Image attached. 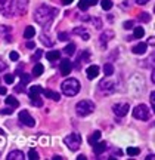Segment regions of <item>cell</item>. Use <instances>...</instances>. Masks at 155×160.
<instances>
[{
  "mask_svg": "<svg viewBox=\"0 0 155 160\" xmlns=\"http://www.w3.org/2000/svg\"><path fill=\"white\" fill-rule=\"evenodd\" d=\"M58 13L56 8H52L49 5H41L40 8H37L34 12V19L41 25H47L50 24Z\"/></svg>",
  "mask_w": 155,
  "mask_h": 160,
  "instance_id": "cell-1",
  "label": "cell"
},
{
  "mask_svg": "<svg viewBox=\"0 0 155 160\" xmlns=\"http://www.w3.org/2000/svg\"><path fill=\"white\" fill-rule=\"evenodd\" d=\"M28 5V0H6L3 8L6 17H15V15H22Z\"/></svg>",
  "mask_w": 155,
  "mask_h": 160,
  "instance_id": "cell-2",
  "label": "cell"
},
{
  "mask_svg": "<svg viewBox=\"0 0 155 160\" xmlns=\"http://www.w3.org/2000/svg\"><path fill=\"white\" fill-rule=\"evenodd\" d=\"M61 89H62L63 95H67V97H75L80 92V82L77 79H67L62 82Z\"/></svg>",
  "mask_w": 155,
  "mask_h": 160,
  "instance_id": "cell-3",
  "label": "cell"
},
{
  "mask_svg": "<svg viewBox=\"0 0 155 160\" xmlns=\"http://www.w3.org/2000/svg\"><path fill=\"white\" fill-rule=\"evenodd\" d=\"M95 111V104L90 101V99H83L75 105V113L81 117H86V116H90Z\"/></svg>",
  "mask_w": 155,
  "mask_h": 160,
  "instance_id": "cell-4",
  "label": "cell"
},
{
  "mask_svg": "<svg viewBox=\"0 0 155 160\" xmlns=\"http://www.w3.org/2000/svg\"><path fill=\"white\" fill-rule=\"evenodd\" d=\"M63 142H65V145H67L71 151H77L81 145L80 133H75V132L74 133H69V135H67V137L63 138Z\"/></svg>",
  "mask_w": 155,
  "mask_h": 160,
  "instance_id": "cell-5",
  "label": "cell"
},
{
  "mask_svg": "<svg viewBox=\"0 0 155 160\" xmlns=\"http://www.w3.org/2000/svg\"><path fill=\"white\" fill-rule=\"evenodd\" d=\"M133 117L138 120H148L151 117V113L149 110H148V107L145 105V104H140V105H138V107H134L133 108Z\"/></svg>",
  "mask_w": 155,
  "mask_h": 160,
  "instance_id": "cell-6",
  "label": "cell"
},
{
  "mask_svg": "<svg viewBox=\"0 0 155 160\" xmlns=\"http://www.w3.org/2000/svg\"><path fill=\"white\" fill-rule=\"evenodd\" d=\"M115 89V83L112 82V80L108 79H103L101 80V83H99V91L102 92V93H105V95H108V93H112Z\"/></svg>",
  "mask_w": 155,
  "mask_h": 160,
  "instance_id": "cell-7",
  "label": "cell"
},
{
  "mask_svg": "<svg viewBox=\"0 0 155 160\" xmlns=\"http://www.w3.org/2000/svg\"><path fill=\"white\" fill-rule=\"evenodd\" d=\"M129 110H130V105H129L127 102H118V104H115L114 107H112L114 114L118 116V117H124V116L129 113Z\"/></svg>",
  "mask_w": 155,
  "mask_h": 160,
  "instance_id": "cell-8",
  "label": "cell"
},
{
  "mask_svg": "<svg viewBox=\"0 0 155 160\" xmlns=\"http://www.w3.org/2000/svg\"><path fill=\"white\" fill-rule=\"evenodd\" d=\"M19 122H21L24 126H28V128H34L35 126L34 117L30 114L28 111H21V113H19Z\"/></svg>",
  "mask_w": 155,
  "mask_h": 160,
  "instance_id": "cell-9",
  "label": "cell"
},
{
  "mask_svg": "<svg viewBox=\"0 0 155 160\" xmlns=\"http://www.w3.org/2000/svg\"><path fill=\"white\" fill-rule=\"evenodd\" d=\"M71 70H73V62L69 59H62V62H61V73H62V76H68L71 73Z\"/></svg>",
  "mask_w": 155,
  "mask_h": 160,
  "instance_id": "cell-10",
  "label": "cell"
},
{
  "mask_svg": "<svg viewBox=\"0 0 155 160\" xmlns=\"http://www.w3.org/2000/svg\"><path fill=\"white\" fill-rule=\"evenodd\" d=\"M43 92V88L39 85H35V86H31L30 88V91H28V97L30 99H35V98H40V93Z\"/></svg>",
  "mask_w": 155,
  "mask_h": 160,
  "instance_id": "cell-11",
  "label": "cell"
},
{
  "mask_svg": "<svg viewBox=\"0 0 155 160\" xmlns=\"http://www.w3.org/2000/svg\"><path fill=\"white\" fill-rule=\"evenodd\" d=\"M106 148H108V145H106V142H105V141H98L96 144H93V153H95L96 156L102 154Z\"/></svg>",
  "mask_w": 155,
  "mask_h": 160,
  "instance_id": "cell-12",
  "label": "cell"
},
{
  "mask_svg": "<svg viewBox=\"0 0 155 160\" xmlns=\"http://www.w3.org/2000/svg\"><path fill=\"white\" fill-rule=\"evenodd\" d=\"M98 3V0H80L78 2V9L80 11H87L89 8H92Z\"/></svg>",
  "mask_w": 155,
  "mask_h": 160,
  "instance_id": "cell-13",
  "label": "cell"
},
{
  "mask_svg": "<svg viewBox=\"0 0 155 160\" xmlns=\"http://www.w3.org/2000/svg\"><path fill=\"white\" fill-rule=\"evenodd\" d=\"M86 74H87V77H89L90 80L96 79V77H98V74H99V67H98V65H90V67H87Z\"/></svg>",
  "mask_w": 155,
  "mask_h": 160,
  "instance_id": "cell-14",
  "label": "cell"
},
{
  "mask_svg": "<svg viewBox=\"0 0 155 160\" xmlns=\"http://www.w3.org/2000/svg\"><path fill=\"white\" fill-rule=\"evenodd\" d=\"M6 159L7 160H22V159H25V154H24L22 151H19V150H13V151H11V153L7 154Z\"/></svg>",
  "mask_w": 155,
  "mask_h": 160,
  "instance_id": "cell-15",
  "label": "cell"
},
{
  "mask_svg": "<svg viewBox=\"0 0 155 160\" xmlns=\"http://www.w3.org/2000/svg\"><path fill=\"white\" fill-rule=\"evenodd\" d=\"M146 48H148V45H146V43H138L136 46H133L132 52H133V53H136V55H142V53H145V52H146Z\"/></svg>",
  "mask_w": 155,
  "mask_h": 160,
  "instance_id": "cell-16",
  "label": "cell"
},
{
  "mask_svg": "<svg viewBox=\"0 0 155 160\" xmlns=\"http://www.w3.org/2000/svg\"><path fill=\"white\" fill-rule=\"evenodd\" d=\"M45 97H47L49 99H53V101H59V98H61V95L59 93H56V92L50 91V89H43V92H41Z\"/></svg>",
  "mask_w": 155,
  "mask_h": 160,
  "instance_id": "cell-17",
  "label": "cell"
},
{
  "mask_svg": "<svg viewBox=\"0 0 155 160\" xmlns=\"http://www.w3.org/2000/svg\"><path fill=\"white\" fill-rule=\"evenodd\" d=\"M74 34L81 36V39H83V40H89V39H90V34L86 31V28H84V27H78V28H75L74 30Z\"/></svg>",
  "mask_w": 155,
  "mask_h": 160,
  "instance_id": "cell-18",
  "label": "cell"
},
{
  "mask_svg": "<svg viewBox=\"0 0 155 160\" xmlns=\"http://www.w3.org/2000/svg\"><path fill=\"white\" fill-rule=\"evenodd\" d=\"M46 58L50 61V62H53V61H58L59 58H61V52L59 51H49L46 53Z\"/></svg>",
  "mask_w": 155,
  "mask_h": 160,
  "instance_id": "cell-19",
  "label": "cell"
},
{
  "mask_svg": "<svg viewBox=\"0 0 155 160\" xmlns=\"http://www.w3.org/2000/svg\"><path fill=\"white\" fill-rule=\"evenodd\" d=\"M101 137H102V133H101L99 131H96V132H93L92 135L89 137V139H87V141H89V144H90V145H93V144H96L98 141H101Z\"/></svg>",
  "mask_w": 155,
  "mask_h": 160,
  "instance_id": "cell-20",
  "label": "cell"
},
{
  "mask_svg": "<svg viewBox=\"0 0 155 160\" xmlns=\"http://www.w3.org/2000/svg\"><path fill=\"white\" fill-rule=\"evenodd\" d=\"M43 71H45V67H43L40 62H37L34 67H33V76H34V77H40V76L43 74Z\"/></svg>",
  "mask_w": 155,
  "mask_h": 160,
  "instance_id": "cell-21",
  "label": "cell"
},
{
  "mask_svg": "<svg viewBox=\"0 0 155 160\" xmlns=\"http://www.w3.org/2000/svg\"><path fill=\"white\" fill-rule=\"evenodd\" d=\"M112 37H114V31H105V33L101 36V43H102V46L106 45V42L111 40Z\"/></svg>",
  "mask_w": 155,
  "mask_h": 160,
  "instance_id": "cell-22",
  "label": "cell"
},
{
  "mask_svg": "<svg viewBox=\"0 0 155 160\" xmlns=\"http://www.w3.org/2000/svg\"><path fill=\"white\" fill-rule=\"evenodd\" d=\"M34 36H35V30H34V27L28 25L27 28L24 30V37H25V39H33Z\"/></svg>",
  "mask_w": 155,
  "mask_h": 160,
  "instance_id": "cell-23",
  "label": "cell"
},
{
  "mask_svg": "<svg viewBox=\"0 0 155 160\" xmlns=\"http://www.w3.org/2000/svg\"><path fill=\"white\" fill-rule=\"evenodd\" d=\"M6 104H7V105H11L12 108L19 107V101H18L15 97H7V98H6Z\"/></svg>",
  "mask_w": 155,
  "mask_h": 160,
  "instance_id": "cell-24",
  "label": "cell"
},
{
  "mask_svg": "<svg viewBox=\"0 0 155 160\" xmlns=\"http://www.w3.org/2000/svg\"><path fill=\"white\" fill-rule=\"evenodd\" d=\"M143 34H145V30L142 28V27H136L134 31H133V37H134V39H142Z\"/></svg>",
  "mask_w": 155,
  "mask_h": 160,
  "instance_id": "cell-25",
  "label": "cell"
},
{
  "mask_svg": "<svg viewBox=\"0 0 155 160\" xmlns=\"http://www.w3.org/2000/svg\"><path fill=\"white\" fill-rule=\"evenodd\" d=\"M63 52H65L67 55H69V57H71V55H74V53H75V45H74V43H69V45H67V48L63 49Z\"/></svg>",
  "mask_w": 155,
  "mask_h": 160,
  "instance_id": "cell-26",
  "label": "cell"
},
{
  "mask_svg": "<svg viewBox=\"0 0 155 160\" xmlns=\"http://www.w3.org/2000/svg\"><path fill=\"white\" fill-rule=\"evenodd\" d=\"M103 73L108 76H111V74H114V67H112V64H105V67H103Z\"/></svg>",
  "mask_w": 155,
  "mask_h": 160,
  "instance_id": "cell-27",
  "label": "cell"
},
{
  "mask_svg": "<svg viewBox=\"0 0 155 160\" xmlns=\"http://www.w3.org/2000/svg\"><path fill=\"white\" fill-rule=\"evenodd\" d=\"M6 145V138H5V131H2L0 129V153L3 151V148H5Z\"/></svg>",
  "mask_w": 155,
  "mask_h": 160,
  "instance_id": "cell-28",
  "label": "cell"
},
{
  "mask_svg": "<svg viewBox=\"0 0 155 160\" xmlns=\"http://www.w3.org/2000/svg\"><path fill=\"white\" fill-rule=\"evenodd\" d=\"M101 5H102L103 11H109V9L112 8V0H102V2H101Z\"/></svg>",
  "mask_w": 155,
  "mask_h": 160,
  "instance_id": "cell-29",
  "label": "cell"
},
{
  "mask_svg": "<svg viewBox=\"0 0 155 160\" xmlns=\"http://www.w3.org/2000/svg\"><path fill=\"white\" fill-rule=\"evenodd\" d=\"M9 33H11V27H7V25H0V37L9 34Z\"/></svg>",
  "mask_w": 155,
  "mask_h": 160,
  "instance_id": "cell-30",
  "label": "cell"
},
{
  "mask_svg": "<svg viewBox=\"0 0 155 160\" xmlns=\"http://www.w3.org/2000/svg\"><path fill=\"white\" fill-rule=\"evenodd\" d=\"M16 76H19V77H21V83H22V85L28 83L30 79H31L30 76H27V73H19V74H16Z\"/></svg>",
  "mask_w": 155,
  "mask_h": 160,
  "instance_id": "cell-31",
  "label": "cell"
},
{
  "mask_svg": "<svg viewBox=\"0 0 155 160\" xmlns=\"http://www.w3.org/2000/svg\"><path fill=\"white\" fill-rule=\"evenodd\" d=\"M140 153V150L136 148V147H130V148H127V154L129 156H138Z\"/></svg>",
  "mask_w": 155,
  "mask_h": 160,
  "instance_id": "cell-32",
  "label": "cell"
},
{
  "mask_svg": "<svg viewBox=\"0 0 155 160\" xmlns=\"http://www.w3.org/2000/svg\"><path fill=\"white\" fill-rule=\"evenodd\" d=\"M139 19H140V21H142V22H148V21H149L151 19V17H149V13H146V12H142V13H139Z\"/></svg>",
  "mask_w": 155,
  "mask_h": 160,
  "instance_id": "cell-33",
  "label": "cell"
},
{
  "mask_svg": "<svg viewBox=\"0 0 155 160\" xmlns=\"http://www.w3.org/2000/svg\"><path fill=\"white\" fill-rule=\"evenodd\" d=\"M28 159H31V160H35V159H39V153L35 151L34 148H31L28 151Z\"/></svg>",
  "mask_w": 155,
  "mask_h": 160,
  "instance_id": "cell-34",
  "label": "cell"
},
{
  "mask_svg": "<svg viewBox=\"0 0 155 160\" xmlns=\"http://www.w3.org/2000/svg\"><path fill=\"white\" fill-rule=\"evenodd\" d=\"M5 82L7 85H12L13 82H15V74H6L5 76Z\"/></svg>",
  "mask_w": 155,
  "mask_h": 160,
  "instance_id": "cell-35",
  "label": "cell"
},
{
  "mask_svg": "<svg viewBox=\"0 0 155 160\" xmlns=\"http://www.w3.org/2000/svg\"><path fill=\"white\" fill-rule=\"evenodd\" d=\"M12 113H13V110H12L11 107H6V108L0 110V114H5V116H9V114H12Z\"/></svg>",
  "mask_w": 155,
  "mask_h": 160,
  "instance_id": "cell-36",
  "label": "cell"
},
{
  "mask_svg": "<svg viewBox=\"0 0 155 160\" xmlns=\"http://www.w3.org/2000/svg\"><path fill=\"white\" fill-rule=\"evenodd\" d=\"M31 102H33V105H34V107H41V105H43V101H41V99H39V98L31 99Z\"/></svg>",
  "mask_w": 155,
  "mask_h": 160,
  "instance_id": "cell-37",
  "label": "cell"
},
{
  "mask_svg": "<svg viewBox=\"0 0 155 160\" xmlns=\"http://www.w3.org/2000/svg\"><path fill=\"white\" fill-rule=\"evenodd\" d=\"M9 58H11L12 61H18V59H19V53H18V52H11V53H9Z\"/></svg>",
  "mask_w": 155,
  "mask_h": 160,
  "instance_id": "cell-38",
  "label": "cell"
},
{
  "mask_svg": "<svg viewBox=\"0 0 155 160\" xmlns=\"http://www.w3.org/2000/svg\"><path fill=\"white\" fill-rule=\"evenodd\" d=\"M123 27H124L126 30H130V28L134 27V24H133V21H126V22L123 24Z\"/></svg>",
  "mask_w": 155,
  "mask_h": 160,
  "instance_id": "cell-39",
  "label": "cell"
},
{
  "mask_svg": "<svg viewBox=\"0 0 155 160\" xmlns=\"http://www.w3.org/2000/svg\"><path fill=\"white\" fill-rule=\"evenodd\" d=\"M41 55H43V52H41V51H37L34 53V57L31 58V59H33V61H37V59H40V58H41Z\"/></svg>",
  "mask_w": 155,
  "mask_h": 160,
  "instance_id": "cell-40",
  "label": "cell"
},
{
  "mask_svg": "<svg viewBox=\"0 0 155 160\" xmlns=\"http://www.w3.org/2000/svg\"><path fill=\"white\" fill-rule=\"evenodd\" d=\"M58 37H59V40H61V42L68 40V34H67V33H59V34H58Z\"/></svg>",
  "mask_w": 155,
  "mask_h": 160,
  "instance_id": "cell-41",
  "label": "cell"
},
{
  "mask_svg": "<svg viewBox=\"0 0 155 160\" xmlns=\"http://www.w3.org/2000/svg\"><path fill=\"white\" fill-rule=\"evenodd\" d=\"M41 42H43L45 45H47V46H52V45H53L50 40H47V37H45V36H41Z\"/></svg>",
  "mask_w": 155,
  "mask_h": 160,
  "instance_id": "cell-42",
  "label": "cell"
},
{
  "mask_svg": "<svg viewBox=\"0 0 155 160\" xmlns=\"http://www.w3.org/2000/svg\"><path fill=\"white\" fill-rule=\"evenodd\" d=\"M27 48H28V49H34L35 43H34V42H28V43H27Z\"/></svg>",
  "mask_w": 155,
  "mask_h": 160,
  "instance_id": "cell-43",
  "label": "cell"
},
{
  "mask_svg": "<svg viewBox=\"0 0 155 160\" xmlns=\"http://www.w3.org/2000/svg\"><path fill=\"white\" fill-rule=\"evenodd\" d=\"M6 93H7V89L3 88V86H0V95H6Z\"/></svg>",
  "mask_w": 155,
  "mask_h": 160,
  "instance_id": "cell-44",
  "label": "cell"
},
{
  "mask_svg": "<svg viewBox=\"0 0 155 160\" xmlns=\"http://www.w3.org/2000/svg\"><path fill=\"white\" fill-rule=\"evenodd\" d=\"M134 2H136L138 5H146V3H148L149 0H134Z\"/></svg>",
  "mask_w": 155,
  "mask_h": 160,
  "instance_id": "cell-45",
  "label": "cell"
},
{
  "mask_svg": "<svg viewBox=\"0 0 155 160\" xmlns=\"http://www.w3.org/2000/svg\"><path fill=\"white\" fill-rule=\"evenodd\" d=\"M151 105H152V108H154V105H155V102H154V92L151 93Z\"/></svg>",
  "mask_w": 155,
  "mask_h": 160,
  "instance_id": "cell-46",
  "label": "cell"
},
{
  "mask_svg": "<svg viewBox=\"0 0 155 160\" xmlns=\"http://www.w3.org/2000/svg\"><path fill=\"white\" fill-rule=\"evenodd\" d=\"M6 68V64H3V62H0V71H3V70Z\"/></svg>",
  "mask_w": 155,
  "mask_h": 160,
  "instance_id": "cell-47",
  "label": "cell"
},
{
  "mask_svg": "<svg viewBox=\"0 0 155 160\" xmlns=\"http://www.w3.org/2000/svg\"><path fill=\"white\" fill-rule=\"evenodd\" d=\"M63 5H69V3H73V0H62Z\"/></svg>",
  "mask_w": 155,
  "mask_h": 160,
  "instance_id": "cell-48",
  "label": "cell"
},
{
  "mask_svg": "<svg viewBox=\"0 0 155 160\" xmlns=\"http://www.w3.org/2000/svg\"><path fill=\"white\" fill-rule=\"evenodd\" d=\"M77 159H78V160H86V156H84V154H80L78 157H77Z\"/></svg>",
  "mask_w": 155,
  "mask_h": 160,
  "instance_id": "cell-49",
  "label": "cell"
},
{
  "mask_svg": "<svg viewBox=\"0 0 155 160\" xmlns=\"http://www.w3.org/2000/svg\"><path fill=\"white\" fill-rule=\"evenodd\" d=\"M61 159H62L61 156H55V157H53V160H61Z\"/></svg>",
  "mask_w": 155,
  "mask_h": 160,
  "instance_id": "cell-50",
  "label": "cell"
}]
</instances>
